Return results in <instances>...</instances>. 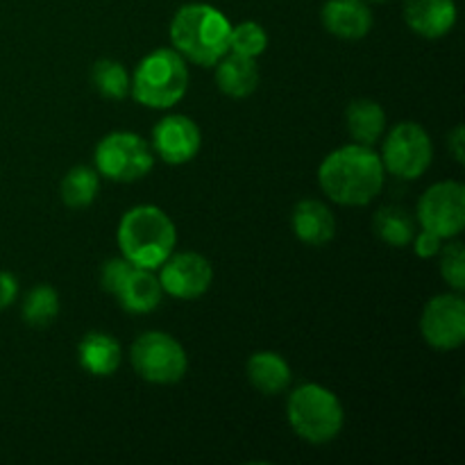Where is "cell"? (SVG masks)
<instances>
[{
  "mask_svg": "<svg viewBox=\"0 0 465 465\" xmlns=\"http://www.w3.org/2000/svg\"><path fill=\"white\" fill-rule=\"evenodd\" d=\"M318 182L334 203L361 207L380 195L384 186V163L371 145H345L327 154L318 171Z\"/></svg>",
  "mask_w": 465,
  "mask_h": 465,
  "instance_id": "6da1fadb",
  "label": "cell"
},
{
  "mask_svg": "<svg viewBox=\"0 0 465 465\" xmlns=\"http://www.w3.org/2000/svg\"><path fill=\"white\" fill-rule=\"evenodd\" d=\"M232 25L223 12L204 3L184 5L171 23V41L182 57L198 66H216L230 53Z\"/></svg>",
  "mask_w": 465,
  "mask_h": 465,
  "instance_id": "7a4b0ae2",
  "label": "cell"
},
{
  "mask_svg": "<svg viewBox=\"0 0 465 465\" xmlns=\"http://www.w3.org/2000/svg\"><path fill=\"white\" fill-rule=\"evenodd\" d=\"M175 243V225L159 207L139 204L121 218L118 245L132 266L154 271L171 257Z\"/></svg>",
  "mask_w": 465,
  "mask_h": 465,
  "instance_id": "3957f363",
  "label": "cell"
},
{
  "mask_svg": "<svg viewBox=\"0 0 465 465\" xmlns=\"http://www.w3.org/2000/svg\"><path fill=\"white\" fill-rule=\"evenodd\" d=\"M130 89L132 95L145 107H173L189 89V68L184 57L171 48L154 50L139 64Z\"/></svg>",
  "mask_w": 465,
  "mask_h": 465,
  "instance_id": "277c9868",
  "label": "cell"
},
{
  "mask_svg": "<svg viewBox=\"0 0 465 465\" xmlns=\"http://www.w3.org/2000/svg\"><path fill=\"white\" fill-rule=\"evenodd\" d=\"M289 422L309 443H330L343 430V407L331 391L304 384L289 398Z\"/></svg>",
  "mask_w": 465,
  "mask_h": 465,
  "instance_id": "5b68a950",
  "label": "cell"
},
{
  "mask_svg": "<svg viewBox=\"0 0 465 465\" xmlns=\"http://www.w3.org/2000/svg\"><path fill=\"white\" fill-rule=\"evenodd\" d=\"M150 145L132 132H112L95 148V168L114 182H134L153 171Z\"/></svg>",
  "mask_w": 465,
  "mask_h": 465,
  "instance_id": "8992f818",
  "label": "cell"
},
{
  "mask_svg": "<svg viewBox=\"0 0 465 465\" xmlns=\"http://www.w3.org/2000/svg\"><path fill=\"white\" fill-rule=\"evenodd\" d=\"M132 366L153 384H175L184 377L186 352L173 336L163 331H145L132 345Z\"/></svg>",
  "mask_w": 465,
  "mask_h": 465,
  "instance_id": "52a82bcc",
  "label": "cell"
},
{
  "mask_svg": "<svg viewBox=\"0 0 465 465\" xmlns=\"http://www.w3.org/2000/svg\"><path fill=\"white\" fill-rule=\"evenodd\" d=\"M431 139L418 123H400L384 141L381 163L402 180H418L431 163Z\"/></svg>",
  "mask_w": 465,
  "mask_h": 465,
  "instance_id": "ba28073f",
  "label": "cell"
},
{
  "mask_svg": "<svg viewBox=\"0 0 465 465\" xmlns=\"http://www.w3.org/2000/svg\"><path fill=\"white\" fill-rule=\"evenodd\" d=\"M418 221L422 230L440 239H452L465 227V189L459 182H439L430 186L418 203Z\"/></svg>",
  "mask_w": 465,
  "mask_h": 465,
  "instance_id": "9c48e42d",
  "label": "cell"
},
{
  "mask_svg": "<svg viewBox=\"0 0 465 465\" xmlns=\"http://www.w3.org/2000/svg\"><path fill=\"white\" fill-rule=\"evenodd\" d=\"M422 336L436 350H454L465 341V302L461 295H436L422 312Z\"/></svg>",
  "mask_w": 465,
  "mask_h": 465,
  "instance_id": "30bf717a",
  "label": "cell"
},
{
  "mask_svg": "<svg viewBox=\"0 0 465 465\" xmlns=\"http://www.w3.org/2000/svg\"><path fill=\"white\" fill-rule=\"evenodd\" d=\"M212 263L203 254L195 252H182L175 254V257L171 254L162 263V272H159L162 291L180 300L200 298L212 286Z\"/></svg>",
  "mask_w": 465,
  "mask_h": 465,
  "instance_id": "8fae6325",
  "label": "cell"
},
{
  "mask_svg": "<svg viewBox=\"0 0 465 465\" xmlns=\"http://www.w3.org/2000/svg\"><path fill=\"white\" fill-rule=\"evenodd\" d=\"M154 150L166 163L180 166L191 162L200 150V130L191 118L175 114L157 123L153 130Z\"/></svg>",
  "mask_w": 465,
  "mask_h": 465,
  "instance_id": "7c38bea8",
  "label": "cell"
},
{
  "mask_svg": "<svg viewBox=\"0 0 465 465\" xmlns=\"http://www.w3.org/2000/svg\"><path fill=\"white\" fill-rule=\"evenodd\" d=\"M404 21L427 39L445 36L457 21L454 0H404Z\"/></svg>",
  "mask_w": 465,
  "mask_h": 465,
  "instance_id": "4fadbf2b",
  "label": "cell"
},
{
  "mask_svg": "<svg viewBox=\"0 0 465 465\" xmlns=\"http://www.w3.org/2000/svg\"><path fill=\"white\" fill-rule=\"evenodd\" d=\"M327 32L339 39H361L371 32L372 14L363 0H327L322 7Z\"/></svg>",
  "mask_w": 465,
  "mask_h": 465,
  "instance_id": "5bb4252c",
  "label": "cell"
},
{
  "mask_svg": "<svg viewBox=\"0 0 465 465\" xmlns=\"http://www.w3.org/2000/svg\"><path fill=\"white\" fill-rule=\"evenodd\" d=\"M293 232L302 243L325 245L336 234V218L318 200H302L293 209Z\"/></svg>",
  "mask_w": 465,
  "mask_h": 465,
  "instance_id": "9a60e30c",
  "label": "cell"
},
{
  "mask_svg": "<svg viewBox=\"0 0 465 465\" xmlns=\"http://www.w3.org/2000/svg\"><path fill=\"white\" fill-rule=\"evenodd\" d=\"M116 298L130 313H150L162 302V284L148 268L132 266L121 289L116 291Z\"/></svg>",
  "mask_w": 465,
  "mask_h": 465,
  "instance_id": "2e32d148",
  "label": "cell"
},
{
  "mask_svg": "<svg viewBox=\"0 0 465 465\" xmlns=\"http://www.w3.org/2000/svg\"><path fill=\"white\" fill-rule=\"evenodd\" d=\"M216 82L223 94L232 98H245L259 84V68L252 57L243 54H223L216 62Z\"/></svg>",
  "mask_w": 465,
  "mask_h": 465,
  "instance_id": "e0dca14e",
  "label": "cell"
},
{
  "mask_svg": "<svg viewBox=\"0 0 465 465\" xmlns=\"http://www.w3.org/2000/svg\"><path fill=\"white\" fill-rule=\"evenodd\" d=\"M80 363L95 377H109L121 366V345L103 331L86 334L80 343Z\"/></svg>",
  "mask_w": 465,
  "mask_h": 465,
  "instance_id": "ac0fdd59",
  "label": "cell"
},
{
  "mask_svg": "<svg viewBox=\"0 0 465 465\" xmlns=\"http://www.w3.org/2000/svg\"><path fill=\"white\" fill-rule=\"evenodd\" d=\"M348 132L357 143L375 145L381 139L386 127V114L375 100H354L345 112Z\"/></svg>",
  "mask_w": 465,
  "mask_h": 465,
  "instance_id": "d6986e66",
  "label": "cell"
},
{
  "mask_svg": "<svg viewBox=\"0 0 465 465\" xmlns=\"http://www.w3.org/2000/svg\"><path fill=\"white\" fill-rule=\"evenodd\" d=\"M248 377L254 389L263 395H277L289 386L291 368L280 354L257 352L248 361Z\"/></svg>",
  "mask_w": 465,
  "mask_h": 465,
  "instance_id": "ffe728a7",
  "label": "cell"
},
{
  "mask_svg": "<svg viewBox=\"0 0 465 465\" xmlns=\"http://www.w3.org/2000/svg\"><path fill=\"white\" fill-rule=\"evenodd\" d=\"M377 236L393 248H407L416 236V221L402 207H384L375 213L372 221Z\"/></svg>",
  "mask_w": 465,
  "mask_h": 465,
  "instance_id": "44dd1931",
  "label": "cell"
},
{
  "mask_svg": "<svg viewBox=\"0 0 465 465\" xmlns=\"http://www.w3.org/2000/svg\"><path fill=\"white\" fill-rule=\"evenodd\" d=\"M100 189V173L94 168L77 166L62 180V200L73 209H82L94 203Z\"/></svg>",
  "mask_w": 465,
  "mask_h": 465,
  "instance_id": "7402d4cb",
  "label": "cell"
},
{
  "mask_svg": "<svg viewBox=\"0 0 465 465\" xmlns=\"http://www.w3.org/2000/svg\"><path fill=\"white\" fill-rule=\"evenodd\" d=\"M59 298L57 291L48 284L35 286L23 302V321L32 327H45L57 318Z\"/></svg>",
  "mask_w": 465,
  "mask_h": 465,
  "instance_id": "603a6c76",
  "label": "cell"
},
{
  "mask_svg": "<svg viewBox=\"0 0 465 465\" xmlns=\"http://www.w3.org/2000/svg\"><path fill=\"white\" fill-rule=\"evenodd\" d=\"M94 86L100 95L112 100H121L130 94V77L121 62L100 59L94 66Z\"/></svg>",
  "mask_w": 465,
  "mask_h": 465,
  "instance_id": "cb8c5ba5",
  "label": "cell"
},
{
  "mask_svg": "<svg viewBox=\"0 0 465 465\" xmlns=\"http://www.w3.org/2000/svg\"><path fill=\"white\" fill-rule=\"evenodd\" d=\"M268 35L259 23L245 21L241 25L232 27L230 32V50L243 57H259L266 50Z\"/></svg>",
  "mask_w": 465,
  "mask_h": 465,
  "instance_id": "d4e9b609",
  "label": "cell"
},
{
  "mask_svg": "<svg viewBox=\"0 0 465 465\" xmlns=\"http://www.w3.org/2000/svg\"><path fill=\"white\" fill-rule=\"evenodd\" d=\"M440 275L452 286L454 291L465 289V257L461 243H450L448 248H440Z\"/></svg>",
  "mask_w": 465,
  "mask_h": 465,
  "instance_id": "484cf974",
  "label": "cell"
},
{
  "mask_svg": "<svg viewBox=\"0 0 465 465\" xmlns=\"http://www.w3.org/2000/svg\"><path fill=\"white\" fill-rule=\"evenodd\" d=\"M132 271V263L127 262L125 257L123 259H109L107 263L103 266V275H100V284H103L104 291L116 295V291L121 289V284L125 282L127 272Z\"/></svg>",
  "mask_w": 465,
  "mask_h": 465,
  "instance_id": "4316f807",
  "label": "cell"
},
{
  "mask_svg": "<svg viewBox=\"0 0 465 465\" xmlns=\"http://www.w3.org/2000/svg\"><path fill=\"white\" fill-rule=\"evenodd\" d=\"M413 250H416V254L418 257H422V259H430V257H434V254H439V250L443 248V239H440L439 234H434V232H427V230H422L420 234L418 236H413Z\"/></svg>",
  "mask_w": 465,
  "mask_h": 465,
  "instance_id": "83f0119b",
  "label": "cell"
},
{
  "mask_svg": "<svg viewBox=\"0 0 465 465\" xmlns=\"http://www.w3.org/2000/svg\"><path fill=\"white\" fill-rule=\"evenodd\" d=\"M18 282L12 272H0V309H7L16 300Z\"/></svg>",
  "mask_w": 465,
  "mask_h": 465,
  "instance_id": "f1b7e54d",
  "label": "cell"
},
{
  "mask_svg": "<svg viewBox=\"0 0 465 465\" xmlns=\"http://www.w3.org/2000/svg\"><path fill=\"white\" fill-rule=\"evenodd\" d=\"M450 150H452L454 159L461 163L463 162V127L461 125L454 127L452 134H450Z\"/></svg>",
  "mask_w": 465,
  "mask_h": 465,
  "instance_id": "f546056e",
  "label": "cell"
},
{
  "mask_svg": "<svg viewBox=\"0 0 465 465\" xmlns=\"http://www.w3.org/2000/svg\"><path fill=\"white\" fill-rule=\"evenodd\" d=\"M375 3H384V0H375Z\"/></svg>",
  "mask_w": 465,
  "mask_h": 465,
  "instance_id": "4dcf8cb0",
  "label": "cell"
}]
</instances>
